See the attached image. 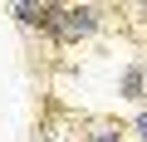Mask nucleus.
I'll use <instances>...</instances> for the list:
<instances>
[{
	"label": "nucleus",
	"instance_id": "nucleus-1",
	"mask_svg": "<svg viewBox=\"0 0 147 142\" xmlns=\"http://www.w3.org/2000/svg\"><path fill=\"white\" fill-rule=\"evenodd\" d=\"M103 30V10L93 5V0H69L64 5V30H59V44H79L88 34Z\"/></svg>",
	"mask_w": 147,
	"mask_h": 142
},
{
	"label": "nucleus",
	"instance_id": "nucleus-2",
	"mask_svg": "<svg viewBox=\"0 0 147 142\" xmlns=\"http://www.w3.org/2000/svg\"><path fill=\"white\" fill-rule=\"evenodd\" d=\"M118 98H127V103L147 98V64H123L118 69Z\"/></svg>",
	"mask_w": 147,
	"mask_h": 142
},
{
	"label": "nucleus",
	"instance_id": "nucleus-3",
	"mask_svg": "<svg viewBox=\"0 0 147 142\" xmlns=\"http://www.w3.org/2000/svg\"><path fill=\"white\" fill-rule=\"evenodd\" d=\"M84 142H123V127L118 122H98L93 132H84Z\"/></svg>",
	"mask_w": 147,
	"mask_h": 142
},
{
	"label": "nucleus",
	"instance_id": "nucleus-4",
	"mask_svg": "<svg viewBox=\"0 0 147 142\" xmlns=\"http://www.w3.org/2000/svg\"><path fill=\"white\" fill-rule=\"evenodd\" d=\"M132 137L147 142V108H137V118H132Z\"/></svg>",
	"mask_w": 147,
	"mask_h": 142
},
{
	"label": "nucleus",
	"instance_id": "nucleus-5",
	"mask_svg": "<svg viewBox=\"0 0 147 142\" xmlns=\"http://www.w3.org/2000/svg\"><path fill=\"white\" fill-rule=\"evenodd\" d=\"M15 5H44V0H15Z\"/></svg>",
	"mask_w": 147,
	"mask_h": 142
}]
</instances>
